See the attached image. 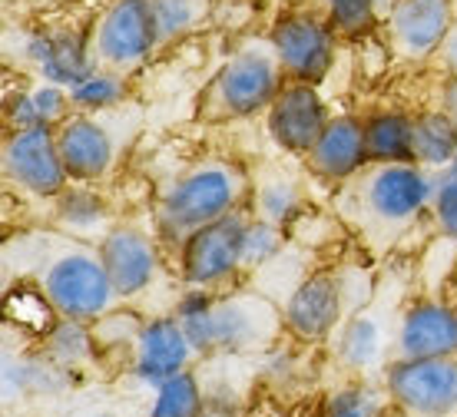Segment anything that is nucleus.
I'll use <instances>...</instances> for the list:
<instances>
[{
	"label": "nucleus",
	"instance_id": "39448f33",
	"mask_svg": "<svg viewBox=\"0 0 457 417\" xmlns=\"http://www.w3.org/2000/svg\"><path fill=\"white\" fill-rule=\"evenodd\" d=\"M282 63L269 46H245L228 60L216 79V100L226 116H255L282 93Z\"/></svg>",
	"mask_w": 457,
	"mask_h": 417
},
{
	"label": "nucleus",
	"instance_id": "c756f323",
	"mask_svg": "<svg viewBox=\"0 0 457 417\" xmlns=\"http://www.w3.org/2000/svg\"><path fill=\"white\" fill-rule=\"evenodd\" d=\"M375 0H332L328 4V23L335 34L361 37L375 27Z\"/></svg>",
	"mask_w": 457,
	"mask_h": 417
},
{
	"label": "nucleus",
	"instance_id": "f3484780",
	"mask_svg": "<svg viewBox=\"0 0 457 417\" xmlns=\"http://www.w3.org/2000/svg\"><path fill=\"white\" fill-rule=\"evenodd\" d=\"M391 34L408 57L435 54L451 37V0H398L391 11Z\"/></svg>",
	"mask_w": 457,
	"mask_h": 417
},
{
	"label": "nucleus",
	"instance_id": "5701e85b",
	"mask_svg": "<svg viewBox=\"0 0 457 417\" xmlns=\"http://www.w3.org/2000/svg\"><path fill=\"white\" fill-rule=\"evenodd\" d=\"M46 354L60 371L73 368V364H80L93 354V331L83 321L60 318L57 325L46 331Z\"/></svg>",
	"mask_w": 457,
	"mask_h": 417
},
{
	"label": "nucleus",
	"instance_id": "473e14b6",
	"mask_svg": "<svg viewBox=\"0 0 457 417\" xmlns=\"http://www.w3.org/2000/svg\"><path fill=\"white\" fill-rule=\"evenodd\" d=\"M34 103H37V110H40V116H44V123H50V126L57 123V120H63L67 110L73 106L70 90L67 87H57V83H44V87H37Z\"/></svg>",
	"mask_w": 457,
	"mask_h": 417
},
{
	"label": "nucleus",
	"instance_id": "4468645a",
	"mask_svg": "<svg viewBox=\"0 0 457 417\" xmlns=\"http://www.w3.org/2000/svg\"><path fill=\"white\" fill-rule=\"evenodd\" d=\"M100 259L113 282L116 298H133V295L146 292L156 275V248L139 229H110L100 246Z\"/></svg>",
	"mask_w": 457,
	"mask_h": 417
},
{
	"label": "nucleus",
	"instance_id": "c85d7f7f",
	"mask_svg": "<svg viewBox=\"0 0 457 417\" xmlns=\"http://www.w3.org/2000/svg\"><path fill=\"white\" fill-rule=\"evenodd\" d=\"M298 209H302V196H298V189L288 179L265 182L262 189H259V215L275 222V226L292 222L298 215Z\"/></svg>",
	"mask_w": 457,
	"mask_h": 417
},
{
	"label": "nucleus",
	"instance_id": "f257e3e1",
	"mask_svg": "<svg viewBox=\"0 0 457 417\" xmlns=\"http://www.w3.org/2000/svg\"><path fill=\"white\" fill-rule=\"evenodd\" d=\"M176 318L195 354L265 348L278 331V312L255 295H236L216 302L203 288H195L179 302Z\"/></svg>",
	"mask_w": 457,
	"mask_h": 417
},
{
	"label": "nucleus",
	"instance_id": "cd10ccee",
	"mask_svg": "<svg viewBox=\"0 0 457 417\" xmlns=\"http://www.w3.org/2000/svg\"><path fill=\"white\" fill-rule=\"evenodd\" d=\"M282 248V226H275L269 219H255L245 226L242 238V269H259L265 262H272Z\"/></svg>",
	"mask_w": 457,
	"mask_h": 417
},
{
	"label": "nucleus",
	"instance_id": "bb28decb",
	"mask_svg": "<svg viewBox=\"0 0 457 417\" xmlns=\"http://www.w3.org/2000/svg\"><path fill=\"white\" fill-rule=\"evenodd\" d=\"M123 93L126 87L116 73L93 70L90 77L70 90V100H73V106H80V110H106V106H116V103L123 100Z\"/></svg>",
	"mask_w": 457,
	"mask_h": 417
},
{
	"label": "nucleus",
	"instance_id": "9b49d317",
	"mask_svg": "<svg viewBox=\"0 0 457 417\" xmlns=\"http://www.w3.org/2000/svg\"><path fill=\"white\" fill-rule=\"evenodd\" d=\"M365 199L381 222H408L435 199V179L418 163H391L368 179Z\"/></svg>",
	"mask_w": 457,
	"mask_h": 417
},
{
	"label": "nucleus",
	"instance_id": "f8f14e48",
	"mask_svg": "<svg viewBox=\"0 0 457 417\" xmlns=\"http://www.w3.org/2000/svg\"><path fill=\"white\" fill-rule=\"evenodd\" d=\"M193 354L195 351L186 338L179 318H153L143 325L139 338L133 341V371H137L139 381L160 388L162 381L189 371L186 364Z\"/></svg>",
	"mask_w": 457,
	"mask_h": 417
},
{
	"label": "nucleus",
	"instance_id": "423d86ee",
	"mask_svg": "<svg viewBox=\"0 0 457 417\" xmlns=\"http://www.w3.org/2000/svg\"><path fill=\"white\" fill-rule=\"evenodd\" d=\"M160 44L153 0H113L93 30V57L104 67L133 70Z\"/></svg>",
	"mask_w": 457,
	"mask_h": 417
},
{
	"label": "nucleus",
	"instance_id": "2eb2a0df",
	"mask_svg": "<svg viewBox=\"0 0 457 417\" xmlns=\"http://www.w3.org/2000/svg\"><path fill=\"white\" fill-rule=\"evenodd\" d=\"M401 358H454L457 312L441 302H418L401 318Z\"/></svg>",
	"mask_w": 457,
	"mask_h": 417
},
{
	"label": "nucleus",
	"instance_id": "4be33fe9",
	"mask_svg": "<svg viewBox=\"0 0 457 417\" xmlns=\"http://www.w3.org/2000/svg\"><path fill=\"white\" fill-rule=\"evenodd\" d=\"M206 411V391L193 371H183L156 388V401L149 407V417H203Z\"/></svg>",
	"mask_w": 457,
	"mask_h": 417
},
{
	"label": "nucleus",
	"instance_id": "a211bd4d",
	"mask_svg": "<svg viewBox=\"0 0 457 417\" xmlns=\"http://www.w3.org/2000/svg\"><path fill=\"white\" fill-rule=\"evenodd\" d=\"M27 54L34 60L46 83H57L73 90L77 83L93 73L90 46L77 30H50V34H34L27 44Z\"/></svg>",
	"mask_w": 457,
	"mask_h": 417
},
{
	"label": "nucleus",
	"instance_id": "c9c22d12",
	"mask_svg": "<svg viewBox=\"0 0 457 417\" xmlns=\"http://www.w3.org/2000/svg\"><path fill=\"white\" fill-rule=\"evenodd\" d=\"M445 57H447V67L457 73V23L451 27V37H447V44H445Z\"/></svg>",
	"mask_w": 457,
	"mask_h": 417
},
{
	"label": "nucleus",
	"instance_id": "4c0bfd02",
	"mask_svg": "<svg viewBox=\"0 0 457 417\" xmlns=\"http://www.w3.org/2000/svg\"><path fill=\"white\" fill-rule=\"evenodd\" d=\"M96 417H113V414H96Z\"/></svg>",
	"mask_w": 457,
	"mask_h": 417
},
{
	"label": "nucleus",
	"instance_id": "7ed1b4c3",
	"mask_svg": "<svg viewBox=\"0 0 457 417\" xmlns=\"http://www.w3.org/2000/svg\"><path fill=\"white\" fill-rule=\"evenodd\" d=\"M44 295L57 308L60 318L83 321V325L104 318L116 298L104 259L83 252V248L63 252V255H57V259L46 265Z\"/></svg>",
	"mask_w": 457,
	"mask_h": 417
},
{
	"label": "nucleus",
	"instance_id": "7c9ffc66",
	"mask_svg": "<svg viewBox=\"0 0 457 417\" xmlns=\"http://www.w3.org/2000/svg\"><path fill=\"white\" fill-rule=\"evenodd\" d=\"M381 397L365 384H348L325 401V417H381Z\"/></svg>",
	"mask_w": 457,
	"mask_h": 417
},
{
	"label": "nucleus",
	"instance_id": "1a4fd4ad",
	"mask_svg": "<svg viewBox=\"0 0 457 417\" xmlns=\"http://www.w3.org/2000/svg\"><path fill=\"white\" fill-rule=\"evenodd\" d=\"M275 57L288 77L298 83H319L335 57V30L309 13H292L272 27L269 34Z\"/></svg>",
	"mask_w": 457,
	"mask_h": 417
},
{
	"label": "nucleus",
	"instance_id": "aec40b11",
	"mask_svg": "<svg viewBox=\"0 0 457 417\" xmlns=\"http://www.w3.org/2000/svg\"><path fill=\"white\" fill-rule=\"evenodd\" d=\"M368 159L375 163H414V120L404 113H378L365 123Z\"/></svg>",
	"mask_w": 457,
	"mask_h": 417
},
{
	"label": "nucleus",
	"instance_id": "393cba45",
	"mask_svg": "<svg viewBox=\"0 0 457 417\" xmlns=\"http://www.w3.org/2000/svg\"><path fill=\"white\" fill-rule=\"evenodd\" d=\"M57 215L67 229L90 232L106 222V203L93 189H63L57 196Z\"/></svg>",
	"mask_w": 457,
	"mask_h": 417
},
{
	"label": "nucleus",
	"instance_id": "f704fd0d",
	"mask_svg": "<svg viewBox=\"0 0 457 417\" xmlns=\"http://www.w3.org/2000/svg\"><path fill=\"white\" fill-rule=\"evenodd\" d=\"M203 417H236V407L228 404V397L206 395V411H203Z\"/></svg>",
	"mask_w": 457,
	"mask_h": 417
},
{
	"label": "nucleus",
	"instance_id": "e433bc0d",
	"mask_svg": "<svg viewBox=\"0 0 457 417\" xmlns=\"http://www.w3.org/2000/svg\"><path fill=\"white\" fill-rule=\"evenodd\" d=\"M445 110L454 116V123H457V77H454V83H451V87H447V93H445Z\"/></svg>",
	"mask_w": 457,
	"mask_h": 417
},
{
	"label": "nucleus",
	"instance_id": "9d476101",
	"mask_svg": "<svg viewBox=\"0 0 457 417\" xmlns=\"http://www.w3.org/2000/svg\"><path fill=\"white\" fill-rule=\"evenodd\" d=\"M328 126V110L325 100L319 96L315 83H286L282 93L275 96V103L269 106V133L282 149L309 156L315 143L321 139Z\"/></svg>",
	"mask_w": 457,
	"mask_h": 417
},
{
	"label": "nucleus",
	"instance_id": "72a5a7b5",
	"mask_svg": "<svg viewBox=\"0 0 457 417\" xmlns=\"http://www.w3.org/2000/svg\"><path fill=\"white\" fill-rule=\"evenodd\" d=\"M7 123L13 129H30V126H40L44 123V116L37 110L34 103V93H17L7 100Z\"/></svg>",
	"mask_w": 457,
	"mask_h": 417
},
{
	"label": "nucleus",
	"instance_id": "ddd939ff",
	"mask_svg": "<svg viewBox=\"0 0 457 417\" xmlns=\"http://www.w3.org/2000/svg\"><path fill=\"white\" fill-rule=\"evenodd\" d=\"M342 308H345V298L338 279L328 275V271H319V275H309L295 292L288 295L286 325L295 338L321 341L338 328Z\"/></svg>",
	"mask_w": 457,
	"mask_h": 417
},
{
	"label": "nucleus",
	"instance_id": "20e7f679",
	"mask_svg": "<svg viewBox=\"0 0 457 417\" xmlns=\"http://www.w3.org/2000/svg\"><path fill=\"white\" fill-rule=\"evenodd\" d=\"M388 397L411 417H457V358L395 361Z\"/></svg>",
	"mask_w": 457,
	"mask_h": 417
},
{
	"label": "nucleus",
	"instance_id": "a878e982",
	"mask_svg": "<svg viewBox=\"0 0 457 417\" xmlns=\"http://www.w3.org/2000/svg\"><path fill=\"white\" fill-rule=\"evenodd\" d=\"M153 13H156V34L162 44V40L189 34L209 13V0H153Z\"/></svg>",
	"mask_w": 457,
	"mask_h": 417
},
{
	"label": "nucleus",
	"instance_id": "b1692460",
	"mask_svg": "<svg viewBox=\"0 0 457 417\" xmlns=\"http://www.w3.org/2000/svg\"><path fill=\"white\" fill-rule=\"evenodd\" d=\"M378 354H381V331H378L375 318L358 315L345 325L342 338H338V358L348 364V368H368L375 364Z\"/></svg>",
	"mask_w": 457,
	"mask_h": 417
},
{
	"label": "nucleus",
	"instance_id": "0eeeda50",
	"mask_svg": "<svg viewBox=\"0 0 457 417\" xmlns=\"http://www.w3.org/2000/svg\"><path fill=\"white\" fill-rule=\"evenodd\" d=\"M4 172L21 189L44 196V199H57L70 179L57 146V129L50 123L13 129L4 143Z\"/></svg>",
	"mask_w": 457,
	"mask_h": 417
},
{
	"label": "nucleus",
	"instance_id": "dca6fc26",
	"mask_svg": "<svg viewBox=\"0 0 457 417\" xmlns=\"http://www.w3.org/2000/svg\"><path fill=\"white\" fill-rule=\"evenodd\" d=\"M57 146L67 166V176L77 182L104 179L113 166V139L90 116H70L57 129Z\"/></svg>",
	"mask_w": 457,
	"mask_h": 417
},
{
	"label": "nucleus",
	"instance_id": "6e6552de",
	"mask_svg": "<svg viewBox=\"0 0 457 417\" xmlns=\"http://www.w3.org/2000/svg\"><path fill=\"white\" fill-rule=\"evenodd\" d=\"M242 215H222L209 226L195 229L183 238V279L193 288H209L242 269V238H245Z\"/></svg>",
	"mask_w": 457,
	"mask_h": 417
},
{
	"label": "nucleus",
	"instance_id": "6ab92c4d",
	"mask_svg": "<svg viewBox=\"0 0 457 417\" xmlns=\"http://www.w3.org/2000/svg\"><path fill=\"white\" fill-rule=\"evenodd\" d=\"M368 163L365 123L354 116H335L328 120L321 139L309 153V166L325 179H348Z\"/></svg>",
	"mask_w": 457,
	"mask_h": 417
},
{
	"label": "nucleus",
	"instance_id": "f03ea898",
	"mask_svg": "<svg viewBox=\"0 0 457 417\" xmlns=\"http://www.w3.org/2000/svg\"><path fill=\"white\" fill-rule=\"evenodd\" d=\"M242 196V176L226 163H209L186 172L162 199V226L176 236H189L195 229L236 213Z\"/></svg>",
	"mask_w": 457,
	"mask_h": 417
},
{
	"label": "nucleus",
	"instance_id": "2f4dec72",
	"mask_svg": "<svg viewBox=\"0 0 457 417\" xmlns=\"http://www.w3.org/2000/svg\"><path fill=\"white\" fill-rule=\"evenodd\" d=\"M435 219L441 232L457 242V176L441 172L435 179Z\"/></svg>",
	"mask_w": 457,
	"mask_h": 417
},
{
	"label": "nucleus",
	"instance_id": "412c9836",
	"mask_svg": "<svg viewBox=\"0 0 457 417\" xmlns=\"http://www.w3.org/2000/svg\"><path fill=\"white\" fill-rule=\"evenodd\" d=\"M457 159V123L447 113L414 116V163L428 170H447Z\"/></svg>",
	"mask_w": 457,
	"mask_h": 417
}]
</instances>
